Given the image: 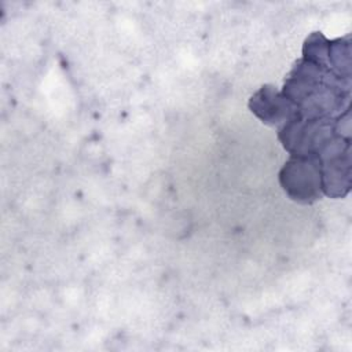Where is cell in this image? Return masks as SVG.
<instances>
[{
  "label": "cell",
  "instance_id": "obj_3",
  "mask_svg": "<svg viewBox=\"0 0 352 352\" xmlns=\"http://www.w3.org/2000/svg\"><path fill=\"white\" fill-rule=\"evenodd\" d=\"M329 70V67L300 58L285 77L280 92L298 107L324 84Z\"/></svg>",
  "mask_w": 352,
  "mask_h": 352
},
{
  "label": "cell",
  "instance_id": "obj_4",
  "mask_svg": "<svg viewBox=\"0 0 352 352\" xmlns=\"http://www.w3.org/2000/svg\"><path fill=\"white\" fill-rule=\"evenodd\" d=\"M249 109L261 122L276 128L297 114V107L271 84L260 87L250 96Z\"/></svg>",
  "mask_w": 352,
  "mask_h": 352
},
{
  "label": "cell",
  "instance_id": "obj_2",
  "mask_svg": "<svg viewBox=\"0 0 352 352\" xmlns=\"http://www.w3.org/2000/svg\"><path fill=\"white\" fill-rule=\"evenodd\" d=\"M278 179L286 195L297 204L311 205L323 195L320 161L316 155H290Z\"/></svg>",
  "mask_w": 352,
  "mask_h": 352
},
{
  "label": "cell",
  "instance_id": "obj_6",
  "mask_svg": "<svg viewBox=\"0 0 352 352\" xmlns=\"http://www.w3.org/2000/svg\"><path fill=\"white\" fill-rule=\"evenodd\" d=\"M327 65L336 74L351 80V36L329 41Z\"/></svg>",
  "mask_w": 352,
  "mask_h": 352
},
{
  "label": "cell",
  "instance_id": "obj_7",
  "mask_svg": "<svg viewBox=\"0 0 352 352\" xmlns=\"http://www.w3.org/2000/svg\"><path fill=\"white\" fill-rule=\"evenodd\" d=\"M329 38L320 32H312L304 41L302 58L311 60L316 65L329 67L327 54H329Z\"/></svg>",
  "mask_w": 352,
  "mask_h": 352
},
{
  "label": "cell",
  "instance_id": "obj_1",
  "mask_svg": "<svg viewBox=\"0 0 352 352\" xmlns=\"http://www.w3.org/2000/svg\"><path fill=\"white\" fill-rule=\"evenodd\" d=\"M334 118H304L298 113L278 128V140L290 155H316L337 135Z\"/></svg>",
  "mask_w": 352,
  "mask_h": 352
},
{
  "label": "cell",
  "instance_id": "obj_5",
  "mask_svg": "<svg viewBox=\"0 0 352 352\" xmlns=\"http://www.w3.org/2000/svg\"><path fill=\"white\" fill-rule=\"evenodd\" d=\"M322 192L330 198H344L351 190V148L320 158Z\"/></svg>",
  "mask_w": 352,
  "mask_h": 352
}]
</instances>
